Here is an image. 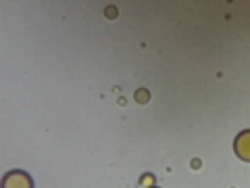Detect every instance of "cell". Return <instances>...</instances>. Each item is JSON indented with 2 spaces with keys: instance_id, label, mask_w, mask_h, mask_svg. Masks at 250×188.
I'll return each mask as SVG.
<instances>
[{
  "instance_id": "1",
  "label": "cell",
  "mask_w": 250,
  "mask_h": 188,
  "mask_svg": "<svg viewBox=\"0 0 250 188\" xmlns=\"http://www.w3.org/2000/svg\"><path fill=\"white\" fill-rule=\"evenodd\" d=\"M2 188H34V180L27 171L13 169L2 178Z\"/></svg>"
},
{
  "instance_id": "2",
  "label": "cell",
  "mask_w": 250,
  "mask_h": 188,
  "mask_svg": "<svg viewBox=\"0 0 250 188\" xmlns=\"http://www.w3.org/2000/svg\"><path fill=\"white\" fill-rule=\"evenodd\" d=\"M233 151L242 161H250V130H244L238 134V138L233 140Z\"/></svg>"
},
{
  "instance_id": "3",
  "label": "cell",
  "mask_w": 250,
  "mask_h": 188,
  "mask_svg": "<svg viewBox=\"0 0 250 188\" xmlns=\"http://www.w3.org/2000/svg\"><path fill=\"white\" fill-rule=\"evenodd\" d=\"M148 98H150V94H148L146 90H138V92H136V100H138L140 105H144Z\"/></svg>"
}]
</instances>
